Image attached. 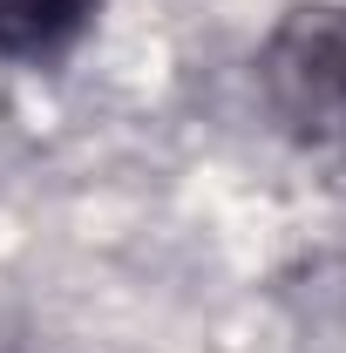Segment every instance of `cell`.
Segmentation results:
<instances>
[{
    "label": "cell",
    "instance_id": "cell-1",
    "mask_svg": "<svg viewBox=\"0 0 346 353\" xmlns=\"http://www.w3.org/2000/svg\"><path fill=\"white\" fill-rule=\"evenodd\" d=\"M102 0H0V54H54L95 21Z\"/></svg>",
    "mask_w": 346,
    "mask_h": 353
},
{
    "label": "cell",
    "instance_id": "cell-2",
    "mask_svg": "<svg viewBox=\"0 0 346 353\" xmlns=\"http://www.w3.org/2000/svg\"><path fill=\"white\" fill-rule=\"evenodd\" d=\"M333 88H340V116H346V21L333 34Z\"/></svg>",
    "mask_w": 346,
    "mask_h": 353
}]
</instances>
